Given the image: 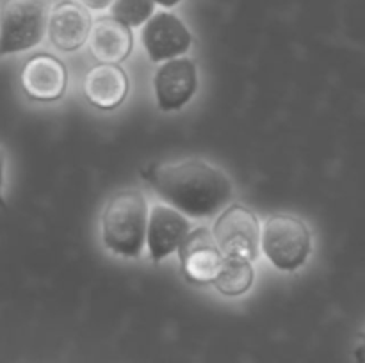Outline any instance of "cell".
<instances>
[{"label":"cell","mask_w":365,"mask_h":363,"mask_svg":"<svg viewBox=\"0 0 365 363\" xmlns=\"http://www.w3.org/2000/svg\"><path fill=\"white\" fill-rule=\"evenodd\" d=\"M143 177L168 203L191 217H210L232 198V182L220 167L185 159L150 167Z\"/></svg>","instance_id":"obj_1"},{"label":"cell","mask_w":365,"mask_h":363,"mask_svg":"<svg viewBox=\"0 0 365 363\" xmlns=\"http://www.w3.org/2000/svg\"><path fill=\"white\" fill-rule=\"evenodd\" d=\"M148 219L146 199L141 192L135 189L116 192L102 216L103 244L116 255L139 256L148 233Z\"/></svg>","instance_id":"obj_2"},{"label":"cell","mask_w":365,"mask_h":363,"mask_svg":"<svg viewBox=\"0 0 365 363\" xmlns=\"http://www.w3.org/2000/svg\"><path fill=\"white\" fill-rule=\"evenodd\" d=\"M48 21V0H6L2 6L0 52L32 48L45 34Z\"/></svg>","instance_id":"obj_3"},{"label":"cell","mask_w":365,"mask_h":363,"mask_svg":"<svg viewBox=\"0 0 365 363\" xmlns=\"http://www.w3.org/2000/svg\"><path fill=\"white\" fill-rule=\"evenodd\" d=\"M262 249L282 270H294L305 263L310 253V231L298 217H269L262 230Z\"/></svg>","instance_id":"obj_4"},{"label":"cell","mask_w":365,"mask_h":363,"mask_svg":"<svg viewBox=\"0 0 365 363\" xmlns=\"http://www.w3.org/2000/svg\"><path fill=\"white\" fill-rule=\"evenodd\" d=\"M214 238L225 256L253 262L259 256V219L246 206H228L214 224Z\"/></svg>","instance_id":"obj_5"},{"label":"cell","mask_w":365,"mask_h":363,"mask_svg":"<svg viewBox=\"0 0 365 363\" xmlns=\"http://www.w3.org/2000/svg\"><path fill=\"white\" fill-rule=\"evenodd\" d=\"M143 43L148 52L150 59L159 60L175 59L180 53H185L191 46V34L182 20L175 14L157 13L145 23L141 32Z\"/></svg>","instance_id":"obj_6"},{"label":"cell","mask_w":365,"mask_h":363,"mask_svg":"<svg viewBox=\"0 0 365 363\" xmlns=\"http://www.w3.org/2000/svg\"><path fill=\"white\" fill-rule=\"evenodd\" d=\"M180 260L182 269L189 280L209 283L216 281V278L220 276L225 255L217 248L214 233L210 235L207 230H196L180 246Z\"/></svg>","instance_id":"obj_7"},{"label":"cell","mask_w":365,"mask_h":363,"mask_svg":"<svg viewBox=\"0 0 365 363\" xmlns=\"http://www.w3.org/2000/svg\"><path fill=\"white\" fill-rule=\"evenodd\" d=\"M196 66L191 59L178 57L163 64L155 75V95L163 110H177L191 100L196 89Z\"/></svg>","instance_id":"obj_8"},{"label":"cell","mask_w":365,"mask_h":363,"mask_svg":"<svg viewBox=\"0 0 365 363\" xmlns=\"http://www.w3.org/2000/svg\"><path fill=\"white\" fill-rule=\"evenodd\" d=\"M187 237L189 221L180 210L166 205H155L150 210L146 241L153 260H163L175 249H180Z\"/></svg>","instance_id":"obj_9"},{"label":"cell","mask_w":365,"mask_h":363,"mask_svg":"<svg viewBox=\"0 0 365 363\" xmlns=\"http://www.w3.org/2000/svg\"><path fill=\"white\" fill-rule=\"evenodd\" d=\"M66 68L52 56H36L29 60L21 71V85L25 93L34 100H57L66 89Z\"/></svg>","instance_id":"obj_10"},{"label":"cell","mask_w":365,"mask_h":363,"mask_svg":"<svg viewBox=\"0 0 365 363\" xmlns=\"http://www.w3.org/2000/svg\"><path fill=\"white\" fill-rule=\"evenodd\" d=\"M91 16L86 7L75 2H61L52 11L48 32L50 39L57 48L66 50V52L81 48L86 39L91 36Z\"/></svg>","instance_id":"obj_11"},{"label":"cell","mask_w":365,"mask_h":363,"mask_svg":"<svg viewBox=\"0 0 365 363\" xmlns=\"http://www.w3.org/2000/svg\"><path fill=\"white\" fill-rule=\"evenodd\" d=\"M91 52L102 64H116L127 59L132 50L130 27L114 16L100 18L93 25Z\"/></svg>","instance_id":"obj_12"},{"label":"cell","mask_w":365,"mask_h":363,"mask_svg":"<svg viewBox=\"0 0 365 363\" xmlns=\"http://www.w3.org/2000/svg\"><path fill=\"white\" fill-rule=\"evenodd\" d=\"M84 91L95 107L114 109L127 96L128 78L116 64H98L86 75Z\"/></svg>","instance_id":"obj_13"},{"label":"cell","mask_w":365,"mask_h":363,"mask_svg":"<svg viewBox=\"0 0 365 363\" xmlns=\"http://www.w3.org/2000/svg\"><path fill=\"white\" fill-rule=\"evenodd\" d=\"M253 267L250 260L225 256L223 267L214 285L225 295H241L252 287Z\"/></svg>","instance_id":"obj_14"},{"label":"cell","mask_w":365,"mask_h":363,"mask_svg":"<svg viewBox=\"0 0 365 363\" xmlns=\"http://www.w3.org/2000/svg\"><path fill=\"white\" fill-rule=\"evenodd\" d=\"M153 0H114L110 13L128 27H139L153 16Z\"/></svg>","instance_id":"obj_15"},{"label":"cell","mask_w":365,"mask_h":363,"mask_svg":"<svg viewBox=\"0 0 365 363\" xmlns=\"http://www.w3.org/2000/svg\"><path fill=\"white\" fill-rule=\"evenodd\" d=\"M82 4H84L86 7H89V9H106V7L113 6L114 0H81Z\"/></svg>","instance_id":"obj_16"},{"label":"cell","mask_w":365,"mask_h":363,"mask_svg":"<svg viewBox=\"0 0 365 363\" xmlns=\"http://www.w3.org/2000/svg\"><path fill=\"white\" fill-rule=\"evenodd\" d=\"M153 2L159 4V6H164V7H173V6H177L180 0H153Z\"/></svg>","instance_id":"obj_17"},{"label":"cell","mask_w":365,"mask_h":363,"mask_svg":"<svg viewBox=\"0 0 365 363\" xmlns=\"http://www.w3.org/2000/svg\"><path fill=\"white\" fill-rule=\"evenodd\" d=\"M356 354H359V358L362 359V362H365V333H364V337H362V342H360L359 351H356Z\"/></svg>","instance_id":"obj_18"}]
</instances>
